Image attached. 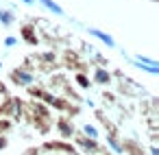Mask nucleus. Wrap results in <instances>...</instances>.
Instances as JSON below:
<instances>
[{
  "label": "nucleus",
  "mask_w": 159,
  "mask_h": 155,
  "mask_svg": "<svg viewBox=\"0 0 159 155\" xmlns=\"http://www.w3.org/2000/svg\"><path fill=\"white\" fill-rule=\"evenodd\" d=\"M72 144L81 151V155H100L102 151H105V146L98 142V140H92V138H87V135H83L81 131H76L74 135H72Z\"/></svg>",
  "instance_id": "nucleus-2"
},
{
  "label": "nucleus",
  "mask_w": 159,
  "mask_h": 155,
  "mask_svg": "<svg viewBox=\"0 0 159 155\" xmlns=\"http://www.w3.org/2000/svg\"><path fill=\"white\" fill-rule=\"evenodd\" d=\"M20 44V37H16V35H7L5 40H2V46L5 48H16Z\"/></svg>",
  "instance_id": "nucleus-17"
},
{
  "label": "nucleus",
  "mask_w": 159,
  "mask_h": 155,
  "mask_svg": "<svg viewBox=\"0 0 159 155\" xmlns=\"http://www.w3.org/2000/svg\"><path fill=\"white\" fill-rule=\"evenodd\" d=\"M146 153H148V155H159V146H157V142H150V146L146 148Z\"/></svg>",
  "instance_id": "nucleus-20"
},
{
  "label": "nucleus",
  "mask_w": 159,
  "mask_h": 155,
  "mask_svg": "<svg viewBox=\"0 0 159 155\" xmlns=\"http://www.w3.org/2000/svg\"><path fill=\"white\" fill-rule=\"evenodd\" d=\"M81 133L87 135V138H92V140H98V138H100V129H98L94 122H85V124L81 127Z\"/></svg>",
  "instance_id": "nucleus-15"
},
{
  "label": "nucleus",
  "mask_w": 159,
  "mask_h": 155,
  "mask_svg": "<svg viewBox=\"0 0 159 155\" xmlns=\"http://www.w3.org/2000/svg\"><path fill=\"white\" fill-rule=\"evenodd\" d=\"M0 70H2V59H0Z\"/></svg>",
  "instance_id": "nucleus-24"
},
{
  "label": "nucleus",
  "mask_w": 159,
  "mask_h": 155,
  "mask_svg": "<svg viewBox=\"0 0 159 155\" xmlns=\"http://www.w3.org/2000/svg\"><path fill=\"white\" fill-rule=\"evenodd\" d=\"M129 61H131L133 68H137V70H142V72H146V74H150V77H157V74H159V63H139V61H135L133 57H131Z\"/></svg>",
  "instance_id": "nucleus-12"
},
{
  "label": "nucleus",
  "mask_w": 159,
  "mask_h": 155,
  "mask_svg": "<svg viewBox=\"0 0 159 155\" xmlns=\"http://www.w3.org/2000/svg\"><path fill=\"white\" fill-rule=\"evenodd\" d=\"M100 155H113V153H111V151H107V148H105V151H102V153H100Z\"/></svg>",
  "instance_id": "nucleus-23"
},
{
  "label": "nucleus",
  "mask_w": 159,
  "mask_h": 155,
  "mask_svg": "<svg viewBox=\"0 0 159 155\" xmlns=\"http://www.w3.org/2000/svg\"><path fill=\"white\" fill-rule=\"evenodd\" d=\"M52 129L57 131V135H59L61 140H72V135L76 133V127H74L72 118H68L66 114H61L59 118L52 120Z\"/></svg>",
  "instance_id": "nucleus-5"
},
{
  "label": "nucleus",
  "mask_w": 159,
  "mask_h": 155,
  "mask_svg": "<svg viewBox=\"0 0 159 155\" xmlns=\"http://www.w3.org/2000/svg\"><path fill=\"white\" fill-rule=\"evenodd\" d=\"M11 129H13V120L7 118V116H0V133H5V135H7Z\"/></svg>",
  "instance_id": "nucleus-16"
},
{
  "label": "nucleus",
  "mask_w": 159,
  "mask_h": 155,
  "mask_svg": "<svg viewBox=\"0 0 159 155\" xmlns=\"http://www.w3.org/2000/svg\"><path fill=\"white\" fill-rule=\"evenodd\" d=\"M105 148L111 151L113 155H122V140H120V135L107 133L105 135Z\"/></svg>",
  "instance_id": "nucleus-10"
},
{
  "label": "nucleus",
  "mask_w": 159,
  "mask_h": 155,
  "mask_svg": "<svg viewBox=\"0 0 159 155\" xmlns=\"http://www.w3.org/2000/svg\"><path fill=\"white\" fill-rule=\"evenodd\" d=\"M9 79H11V83L18 85V87H29V85L35 83V70H31V68H26V66L13 68V70L9 72Z\"/></svg>",
  "instance_id": "nucleus-4"
},
{
  "label": "nucleus",
  "mask_w": 159,
  "mask_h": 155,
  "mask_svg": "<svg viewBox=\"0 0 159 155\" xmlns=\"http://www.w3.org/2000/svg\"><path fill=\"white\" fill-rule=\"evenodd\" d=\"M39 148L44 151V153H57V155H81V151L72 144V142H68V140H46L44 144H39Z\"/></svg>",
  "instance_id": "nucleus-3"
},
{
  "label": "nucleus",
  "mask_w": 159,
  "mask_h": 155,
  "mask_svg": "<svg viewBox=\"0 0 159 155\" xmlns=\"http://www.w3.org/2000/svg\"><path fill=\"white\" fill-rule=\"evenodd\" d=\"M0 24L2 26H13L16 24V11L13 9H0Z\"/></svg>",
  "instance_id": "nucleus-14"
},
{
  "label": "nucleus",
  "mask_w": 159,
  "mask_h": 155,
  "mask_svg": "<svg viewBox=\"0 0 159 155\" xmlns=\"http://www.w3.org/2000/svg\"><path fill=\"white\" fill-rule=\"evenodd\" d=\"M74 83L79 85V90H89L94 85L87 72H74Z\"/></svg>",
  "instance_id": "nucleus-13"
},
{
  "label": "nucleus",
  "mask_w": 159,
  "mask_h": 155,
  "mask_svg": "<svg viewBox=\"0 0 159 155\" xmlns=\"http://www.w3.org/2000/svg\"><path fill=\"white\" fill-rule=\"evenodd\" d=\"M92 83H96V85H100V87H109L111 83H113V74L107 70V68H102V66H96L94 70H92Z\"/></svg>",
  "instance_id": "nucleus-6"
},
{
  "label": "nucleus",
  "mask_w": 159,
  "mask_h": 155,
  "mask_svg": "<svg viewBox=\"0 0 159 155\" xmlns=\"http://www.w3.org/2000/svg\"><path fill=\"white\" fill-rule=\"evenodd\" d=\"M87 33L92 35V37H96L100 44H105L107 48H116L118 44H116V40L107 33V31H102V29H96V26H87Z\"/></svg>",
  "instance_id": "nucleus-7"
},
{
  "label": "nucleus",
  "mask_w": 159,
  "mask_h": 155,
  "mask_svg": "<svg viewBox=\"0 0 159 155\" xmlns=\"http://www.w3.org/2000/svg\"><path fill=\"white\" fill-rule=\"evenodd\" d=\"M22 155H44V151H42L39 146H29V148H26Z\"/></svg>",
  "instance_id": "nucleus-18"
},
{
  "label": "nucleus",
  "mask_w": 159,
  "mask_h": 155,
  "mask_svg": "<svg viewBox=\"0 0 159 155\" xmlns=\"http://www.w3.org/2000/svg\"><path fill=\"white\" fill-rule=\"evenodd\" d=\"M102 98H105V101H109V103H116V101H113V98H116L113 94H107V92H105V94H102Z\"/></svg>",
  "instance_id": "nucleus-21"
},
{
  "label": "nucleus",
  "mask_w": 159,
  "mask_h": 155,
  "mask_svg": "<svg viewBox=\"0 0 159 155\" xmlns=\"http://www.w3.org/2000/svg\"><path fill=\"white\" fill-rule=\"evenodd\" d=\"M122 153H126V155H148L146 148H144L137 140H133V138L122 140Z\"/></svg>",
  "instance_id": "nucleus-9"
},
{
  "label": "nucleus",
  "mask_w": 159,
  "mask_h": 155,
  "mask_svg": "<svg viewBox=\"0 0 159 155\" xmlns=\"http://www.w3.org/2000/svg\"><path fill=\"white\" fill-rule=\"evenodd\" d=\"M46 155H57V153H46Z\"/></svg>",
  "instance_id": "nucleus-25"
},
{
  "label": "nucleus",
  "mask_w": 159,
  "mask_h": 155,
  "mask_svg": "<svg viewBox=\"0 0 159 155\" xmlns=\"http://www.w3.org/2000/svg\"><path fill=\"white\" fill-rule=\"evenodd\" d=\"M24 116L29 118V122L37 129V133L46 135L52 131V111L48 105L39 103V101H31V103H24Z\"/></svg>",
  "instance_id": "nucleus-1"
},
{
  "label": "nucleus",
  "mask_w": 159,
  "mask_h": 155,
  "mask_svg": "<svg viewBox=\"0 0 159 155\" xmlns=\"http://www.w3.org/2000/svg\"><path fill=\"white\" fill-rule=\"evenodd\" d=\"M20 40H24L29 46H37V44H39V37H37L35 24H22V29H20Z\"/></svg>",
  "instance_id": "nucleus-8"
},
{
  "label": "nucleus",
  "mask_w": 159,
  "mask_h": 155,
  "mask_svg": "<svg viewBox=\"0 0 159 155\" xmlns=\"http://www.w3.org/2000/svg\"><path fill=\"white\" fill-rule=\"evenodd\" d=\"M20 2L26 5V7H33V5H35V0H20Z\"/></svg>",
  "instance_id": "nucleus-22"
},
{
  "label": "nucleus",
  "mask_w": 159,
  "mask_h": 155,
  "mask_svg": "<svg viewBox=\"0 0 159 155\" xmlns=\"http://www.w3.org/2000/svg\"><path fill=\"white\" fill-rule=\"evenodd\" d=\"M9 146V135H5V133H0V151H5Z\"/></svg>",
  "instance_id": "nucleus-19"
},
{
  "label": "nucleus",
  "mask_w": 159,
  "mask_h": 155,
  "mask_svg": "<svg viewBox=\"0 0 159 155\" xmlns=\"http://www.w3.org/2000/svg\"><path fill=\"white\" fill-rule=\"evenodd\" d=\"M35 2H37V5H42L46 11H50V13H52V16H57V18H63V16H66L63 7H61V5H57L55 0H35Z\"/></svg>",
  "instance_id": "nucleus-11"
}]
</instances>
